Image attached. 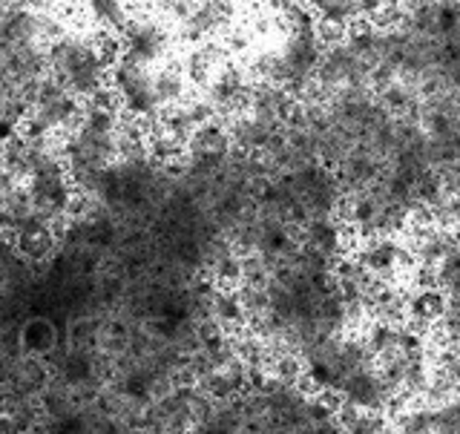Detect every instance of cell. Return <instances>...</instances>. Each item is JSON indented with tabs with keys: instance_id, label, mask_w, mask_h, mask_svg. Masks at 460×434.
<instances>
[{
	"instance_id": "6da1fadb",
	"label": "cell",
	"mask_w": 460,
	"mask_h": 434,
	"mask_svg": "<svg viewBox=\"0 0 460 434\" xmlns=\"http://www.w3.org/2000/svg\"><path fill=\"white\" fill-rule=\"evenodd\" d=\"M417 216H423L417 184L397 179L392 173H383L377 182L363 187V190L345 193L340 208V219L351 230L354 239L383 234L402 236Z\"/></svg>"
},
{
	"instance_id": "7a4b0ae2",
	"label": "cell",
	"mask_w": 460,
	"mask_h": 434,
	"mask_svg": "<svg viewBox=\"0 0 460 434\" xmlns=\"http://www.w3.org/2000/svg\"><path fill=\"white\" fill-rule=\"evenodd\" d=\"M110 58L104 52V35L93 29H66L49 43V75L58 78L84 104L110 86Z\"/></svg>"
},
{
	"instance_id": "3957f363",
	"label": "cell",
	"mask_w": 460,
	"mask_h": 434,
	"mask_svg": "<svg viewBox=\"0 0 460 434\" xmlns=\"http://www.w3.org/2000/svg\"><path fill=\"white\" fill-rule=\"evenodd\" d=\"M81 119H84V101L75 93H69L58 78L47 75L29 93V115L23 129L35 136L64 138L81 124Z\"/></svg>"
},
{
	"instance_id": "277c9868",
	"label": "cell",
	"mask_w": 460,
	"mask_h": 434,
	"mask_svg": "<svg viewBox=\"0 0 460 434\" xmlns=\"http://www.w3.org/2000/svg\"><path fill=\"white\" fill-rule=\"evenodd\" d=\"M121 55L129 61L150 64L158 66L167 58H172V49H179L176 29L170 26L164 14H158L153 9H136V14L129 18V23L121 29Z\"/></svg>"
},
{
	"instance_id": "5b68a950",
	"label": "cell",
	"mask_w": 460,
	"mask_h": 434,
	"mask_svg": "<svg viewBox=\"0 0 460 434\" xmlns=\"http://www.w3.org/2000/svg\"><path fill=\"white\" fill-rule=\"evenodd\" d=\"M110 86L119 95V104L124 112L138 115L144 121H155L162 115V104L155 95V66L129 61V58H119L110 69Z\"/></svg>"
},
{
	"instance_id": "8992f818",
	"label": "cell",
	"mask_w": 460,
	"mask_h": 434,
	"mask_svg": "<svg viewBox=\"0 0 460 434\" xmlns=\"http://www.w3.org/2000/svg\"><path fill=\"white\" fill-rule=\"evenodd\" d=\"M69 26L66 14L52 9H26L4 0V12H0V43H49L61 38Z\"/></svg>"
},
{
	"instance_id": "52a82bcc",
	"label": "cell",
	"mask_w": 460,
	"mask_h": 434,
	"mask_svg": "<svg viewBox=\"0 0 460 434\" xmlns=\"http://www.w3.org/2000/svg\"><path fill=\"white\" fill-rule=\"evenodd\" d=\"M354 256L368 268V273L377 282H402L414 277V259L406 244V236L383 234L357 239Z\"/></svg>"
},
{
	"instance_id": "ba28073f",
	"label": "cell",
	"mask_w": 460,
	"mask_h": 434,
	"mask_svg": "<svg viewBox=\"0 0 460 434\" xmlns=\"http://www.w3.org/2000/svg\"><path fill=\"white\" fill-rule=\"evenodd\" d=\"M402 236H406V244H409L411 259H414L417 282H423L429 273L435 270L443 259L460 244V230L446 227L435 219H429V216H417Z\"/></svg>"
},
{
	"instance_id": "9c48e42d",
	"label": "cell",
	"mask_w": 460,
	"mask_h": 434,
	"mask_svg": "<svg viewBox=\"0 0 460 434\" xmlns=\"http://www.w3.org/2000/svg\"><path fill=\"white\" fill-rule=\"evenodd\" d=\"M256 90V75L251 72V66L234 58L219 75H216L205 90H199L208 98V104L213 107L216 119L222 121H234L236 115H242L251 107V98Z\"/></svg>"
},
{
	"instance_id": "30bf717a",
	"label": "cell",
	"mask_w": 460,
	"mask_h": 434,
	"mask_svg": "<svg viewBox=\"0 0 460 434\" xmlns=\"http://www.w3.org/2000/svg\"><path fill=\"white\" fill-rule=\"evenodd\" d=\"M49 75L47 43H0V84L32 93Z\"/></svg>"
},
{
	"instance_id": "8fae6325",
	"label": "cell",
	"mask_w": 460,
	"mask_h": 434,
	"mask_svg": "<svg viewBox=\"0 0 460 434\" xmlns=\"http://www.w3.org/2000/svg\"><path fill=\"white\" fill-rule=\"evenodd\" d=\"M236 23H239L236 0H201L187 18L172 23V29H176V40L181 49V47H190V43H199V40L225 38Z\"/></svg>"
},
{
	"instance_id": "7c38bea8",
	"label": "cell",
	"mask_w": 460,
	"mask_h": 434,
	"mask_svg": "<svg viewBox=\"0 0 460 434\" xmlns=\"http://www.w3.org/2000/svg\"><path fill=\"white\" fill-rule=\"evenodd\" d=\"M26 190L32 205L40 216H47L49 222L61 227L78 205V187L72 182L69 170H49V173H38L26 182Z\"/></svg>"
},
{
	"instance_id": "4fadbf2b",
	"label": "cell",
	"mask_w": 460,
	"mask_h": 434,
	"mask_svg": "<svg viewBox=\"0 0 460 434\" xmlns=\"http://www.w3.org/2000/svg\"><path fill=\"white\" fill-rule=\"evenodd\" d=\"M351 230L345 227V222L340 216H320V219H311L299 227V242L296 248L323 262L328 268H334L340 259L349 253V244H351Z\"/></svg>"
},
{
	"instance_id": "5bb4252c",
	"label": "cell",
	"mask_w": 460,
	"mask_h": 434,
	"mask_svg": "<svg viewBox=\"0 0 460 434\" xmlns=\"http://www.w3.org/2000/svg\"><path fill=\"white\" fill-rule=\"evenodd\" d=\"M234 153L236 147H234V136H230V124L222 119H210L201 127H196V133L187 141L184 164L199 173H213Z\"/></svg>"
},
{
	"instance_id": "9a60e30c",
	"label": "cell",
	"mask_w": 460,
	"mask_h": 434,
	"mask_svg": "<svg viewBox=\"0 0 460 434\" xmlns=\"http://www.w3.org/2000/svg\"><path fill=\"white\" fill-rule=\"evenodd\" d=\"M52 383V368L47 357L18 354L12 359H0V394H21V397H43Z\"/></svg>"
},
{
	"instance_id": "2e32d148",
	"label": "cell",
	"mask_w": 460,
	"mask_h": 434,
	"mask_svg": "<svg viewBox=\"0 0 460 434\" xmlns=\"http://www.w3.org/2000/svg\"><path fill=\"white\" fill-rule=\"evenodd\" d=\"M176 58H179L187 81L193 84V90H205V86L219 75L230 61H234V55H230L227 43L222 38H210V40L190 43V47H181V52Z\"/></svg>"
},
{
	"instance_id": "e0dca14e",
	"label": "cell",
	"mask_w": 460,
	"mask_h": 434,
	"mask_svg": "<svg viewBox=\"0 0 460 434\" xmlns=\"http://www.w3.org/2000/svg\"><path fill=\"white\" fill-rule=\"evenodd\" d=\"M392 0H305V6L316 14L323 26H334L349 32L357 23L377 21Z\"/></svg>"
},
{
	"instance_id": "ac0fdd59",
	"label": "cell",
	"mask_w": 460,
	"mask_h": 434,
	"mask_svg": "<svg viewBox=\"0 0 460 434\" xmlns=\"http://www.w3.org/2000/svg\"><path fill=\"white\" fill-rule=\"evenodd\" d=\"M133 0H75L81 23L101 35H121V29L136 14Z\"/></svg>"
},
{
	"instance_id": "d6986e66",
	"label": "cell",
	"mask_w": 460,
	"mask_h": 434,
	"mask_svg": "<svg viewBox=\"0 0 460 434\" xmlns=\"http://www.w3.org/2000/svg\"><path fill=\"white\" fill-rule=\"evenodd\" d=\"M446 311V294L431 282H409L406 285V323L429 331L438 328Z\"/></svg>"
},
{
	"instance_id": "ffe728a7",
	"label": "cell",
	"mask_w": 460,
	"mask_h": 434,
	"mask_svg": "<svg viewBox=\"0 0 460 434\" xmlns=\"http://www.w3.org/2000/svg\"><path fill=\"white\" fill-rule=\"evenodd\" d=\"M294 107H296V95L288 90V86L273 84V81H256L251 107L244 112H253V115H259V119L282 127L288 121V115L294 112Z\"/></svg>"
},
{
	"instance_id": "44dd1931",
	"label": "cell",
	"mask_w": 460,
	"mask_h": 434,
	"mask_svg": "<svg viewBox=\"0 0 460 434\" xmlns=\"http://www.w3.org/2000/svg\"><path fill=\"white\" fill-rule=\"evenodd\" d=\"M21 342L26 354L49 357L64 342V328L52 314L35 311L21 323Z\"/></svg>"
},
{
	"instance_id": "7402d4cb",
	"label": "cell",
	"mask_w": 460,
	"mask_h": 434,
	"mask_svg": "<svg viewBox=\"0 0 460 434\" xmlns=\"http://www.w3.org/2000/svg\"><path fill=\"white\" fill-rule=\"evenodd\" d=\"M227 124H230V136H234V147L242 153H251V155L265 153V147L273 141V136L282 129L277 124L259 119V115H253V112H242Z\"/></svg>"
},
{
	"instance_id": "603a6c76",
	"label": "cell",
	"mask_w": 460,
	"mask_h": 434,
	"mask_svg": "<svg viewBox=\"0 0 460 434\" xmlns=\"http://www.w3.org/2000/svg\"><path fill=\"white\" fill-rule=\"evenodd\" d=\"M190 93H193V84L187 81L179 58H167V61L155 66V95L162 110L181 104V101L190 98Z\"/></svg>"
},
{
	"instance_id": "cb8c5ba5",
	"label": "cell",
	"mask_w": 460,
	"mask_h": 434,
	"mask_svg": "<svg viewBox=\"0 0 460 434\" xmlns=\"http://www.w3.org/2000/svg\"><path fill=\"white\" fill-rule=\"evenodd\" d=\"M208 316L219 323V325H225L227 331L248 328V316H244V306H242L239 288L216 285L213 294H210V302H208Z\"/></svg>"
},
{
	"instance_id": "d4e9b609",
	"label": "cell",
	"mask_w": 460,
	"mask_h": 434,
	"mask_svg": "<svg viewBox=\"0 0 460 434\" xmlns=\"http://www.w3.org/2000/svg\"><path fill=\"white\" fill-rule=\"evenodd\" d=\"M12 4L26 6V9H52L58 6V0H12Z\"/></svg>"
}]
</instances>
